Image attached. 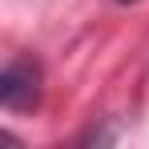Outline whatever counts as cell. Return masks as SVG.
I'll use <instances>...</instances> for the list:
<instances>
[{
    "instance_id": "6da1fadb",
    "label": "cell",
    "mask_w": 149,
    "mask_h": 149,
    "mask_svg": "<svg viewBox=\"0 0 149 149\" xmlns=\"http://www.w3.org/2000/svg\"><path fill=\"white\" fill-rule=\"evenodd\" d=\"M36 97H40V69L32 61H12L0 73V105L20 113V109H32Z\"/></svg>"
}]
</instances>
